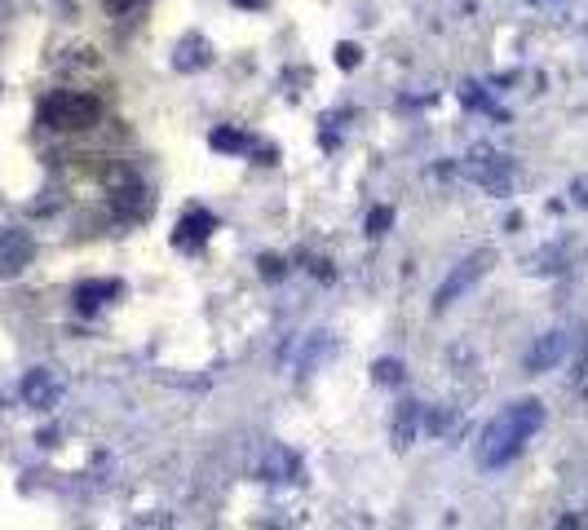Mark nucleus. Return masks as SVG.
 I'll list each match as a JSON object with an SVG mask.
<instances>
[{"label":"nucleus","mask_w":588,"mask_h":530,"mask_svg":"<svg viewBox=\"0 0 588 530\" xmlns=\"http://www.w3.org/2000/svg\"><path fill=\"white\" fill-rule=\"evenodd\" d=\"M540 424H545V407H540L536 398H522V402L505 407V411L482 429L478 464H482V469H505Z\"/></svg>","instance_id":"f257e3e1"},{"label":"nucleus","mask_w":588,"mask_h":530,"mask_svg":"<svg viewBox=\"0 0 588 530\" xmlns=\"http://www.w3.org/2000/svg\"><path fill=\"white\" fill-rule=\"evenodd\" d=\"M98 116H102V107H98V98H89V93H53V98L40 102V120H44L49 129H58V133L93 129Z\"/></svg>","instance_id":"f03ea898"},{"label":"nucleus","mask_w":588,"mask_h":530,"mask_svg":"<svg viewBox=\"0 0 588 530\" xmlns=\"http://www.w3.org/2000/svg\"><path fill=\"white\" fill-rule=\"evenodd\" d=\"M491 261H496V252H491V248H478V252H469V257H465V261H460V266H456V270L442 279V288H438V297H433V310H447V306H456V301H460V297H465V292H469V288H474V283H478V279L491 270Z\"/></svg>","instance_id":"7ed1b4c3"},{"label":"nucleus","mask_w":588,"mask_h":530,"mask_svg":"<svg viewBox=\"0 0 588 530\" xmlns=\"http://www.w3.org/2000/svg\"><path fill=\"white\" fill-rule=\"evenodd\" d=\"M58 376L53 371H44V367H36V371H27L22 376V402L27 407H36V411H49L53 402H58Z\"/></svg>","instance_id":"20e7f679"},{"label":"nucleus","mask_w":588,"mask_h":530,"mask_svg":"<svg viewBox=\"0 0 588 530\" xmlns=\"http://www.w3.org/2000/svg\"><path fill=\"white\" fill-rule=\"evenodd\" d=\"M567 358V337L562 332H545L540 341H536V350L527 353V371H549V367H558Z\"/></svg>","instance_id":"39448f33"},{"label":"nucleus","mask_w":588,"mask_h":530,"mask_svg":"<svg viewBox=\"0 0 588 530\" xmlns=\"http://www.w3.org/2000/svg\"><path fill=\"white\" fill-rule=\"evenodd\" d=\"M116 212L129 217V221H142V217L151 212V194H147L142 186H124V190L116 194Z\"/></svg>","instance_id":"423d86ee"},{"label":"nucleus","mask_w":588,"mask_h":530,"mask_svg":"<svg viewBox=\"0 0 588 530\" xmlns=\"http://www.w3.org/2000/svg\"><path fill=\"white\" fill-rule=\"evenodd\" d=\"M120 292H124V283H120V279L80 283V288H76V306H80V310H98V306H102V297H120Z\"/></svg>","instance_id":"0eeeda50"},{"label":"nucleus","mask_w":588,"mask_h":530,"mask_svg":"<svg viewBox=\"0 0 588 530\" xmlns=\"http://www.w3.org/2000/svg\"><path fill=\"white\" fill-rule=\"evenodd\" d=\"M474 181L482 186V190H491V194H509V164L505 160H482V169H474Z\"/></svg>","instance_id":"6e6552de"},{"label":"nucleus","mask_w":588,"mask_h":530,"mask_svg":"<svg viewBox=\"0 0 588 530\" xmlns=\"http://www.w3.org/2000/svg\"><path fill=\"white\" fill-rule=\"evenodd\" d=\"M208 40L203 36H187L182 44H178V58H173V67L178 71H196V67H208Z\"/></svg>","instance_id":"1a4fd4ad"},{"label":"nucleus","mask_w":588,"mask_h":530,"mask_svg":"<svg viewBox=\"0 0 588 530\" xmlns=\"http://www.w3.org/2000/svg\"><path fill=\"white\" fill-rule=\"evenodd\" d=\"M178 230H182V234H178V248H191L196 239L203 243L208 230H212V212H203V208H199V212H187V221H182Z\"/></svg>","instance_id":"9d476101"},{"label":"nucleus","mask_w":588,"mask_h":530,"mask_svg":"<svg viewBox=\"0 0 588 530\" xmlns=\"http://www.w3.org/2000/svg\"><path fill=\"white\" fill-rule=\"evenodd\" d=\"M266 478H275V482L297 478V456H292L288 447H270V456H266Z\"/></svg>","instance_id":"9b49d317"},{"label":"nucleus","mask_w":588,"mask_h":530,"mask_svg":"<svg viewBox=\"0 0 588 530\" xmlns=\"http://www.w3.org/2000/svg\"><path fill=\"white\" fill-rule=\"evenodd\" d=\"M31 257V239L27 234H13L4 248H0V261H4V270L13 274V270H22V261Z\"/></svg>","instance_id":"f8f14e48"},{"label":"nucleus","mask_w":588,"mask_h":530,"mask_svg":"<svg viewBox=\"0 0 588 530\" xmlns=\"http://www.w3.org/2000/svg\"><path fill=\"white\" fill-rule=\"evenodd\" d=\"M411 433H416V402H402V411H398V420H393V447L402 451V447L411 442Z\"/></svg>","instance_id":"ddd939ff"},{"label":"nucleus","mask_w":588,"mask_h":530,"mask_svg":"<svg viewBox=\"0 0 588 530\" xmlns=\"http://www.w3.org/2000/svg\"><path fill=\"white\" fill-rule=\"evenodd\" d=\"M212 151H248V133H239V129H212Z\"/></svg>","instance_id":"4468645a"},{"label":"nucleus","mask_w":588,"mask_h":530,"mask_svg":"<svg viewBox=\"0 0 588 530\" xmlns=\"http://www.w3.org/2000/svg\"><path fill=\"white\" fill-rule=\"evenodd\" d=\"M372 376H377L381 384H398V380H402V362H398V358H381V362L372 367Z\"/></svg>","instance_id":"2eb2a0df"},{"label":"nucleus","mask_w":588,"mask_h":530,"mask_svg":"<svg viewBox=\"0 0 588 530\" xmlns=\"http://www.w3.org/2000/svg\"><path fill=\"white\" fill-rule=\"evenodd\" d=\"M393 221V208H372V217H368V234H386Z\"/></svg>","instance_id":"dca6fc26"},{"label":"nucleus","mask_w":588,"mask_h":530,"mask_svg":"<svg viewBox=\"0 0 588 530\" xmlns=\"http://www.w3.org/2000/svg\"><path fill=\"white\" fill-rule=\"evenodd\" d=\"M359 58H363V49H359V44H337V67L355 71V67H359Z\"/></svg>","instance_id":"f3484780"},{"label":"nucleus","mask_w":588,"mask_h":530,"mask_svg":"<svg viewBox=\"0 0 588 530\" xmlns=\"http://www.w3.org/2000/svg\"><path fill=\"white\" fill-rule=\"evenodd\" d=\"M261 274L266 279H283V261L279 257H261Z\"/></svg>","instance_id":"a211bd4d"},{"label":"nucleus","mask_w":588,"mask_h":530,"mask_svg":"<svg viewBox=\"0 0 588 530\" xmlns=\"http://www.w3.org/2000/svg\"><path fill=\"white\" fill-rule=\"evenodd\" d=\"M571 194H576V203H585V208H588V177H576V186H571Z\"/></svg>","instance_id":"6ab92c4d"},{"label":"nucleus","mask_w":588,"mask_h":530,"mask_svg":"<svg viewBox=\"0 0 588 530\" xmlns=\"http://www.w3.org/2000/svg\"><path fill=\"white\" fill-rule=\"evenodd\" d=\"M111 4V13H129V9H138L142 0H107Z\"/></svg>","instance_id":"aec40b11"},{"label":"nucleus","mask_w":588,"mask_h":530,"mask_svg":"<svg viewBox=\"0 0 588 530\" xmlns=\"http://www.w3.org/2000/svg\"><path fill=\"white\" fill-rule=\"evenodd\" d=\"M235 4H243V9H261V0H235Z\"/></svg>","instance_id":"412c9836"}]
</instances>
